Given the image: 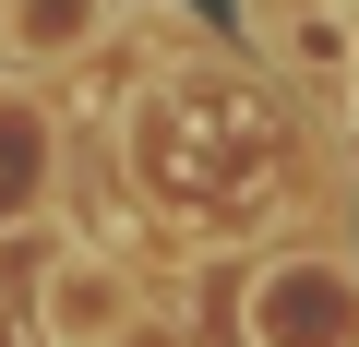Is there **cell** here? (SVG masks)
<instances>
[{"mask_svg": "<svg viewBox=\"0 0 359 347\" xmlns=\"http://www.w3.org/2000/svg\"><path fill=\"white\" fill-rule=\"evenodd\" d=\"M252 347H359V275L347 264H276L240 299Z\"/></svg>", "mask_w": 359, "mask_h": 347, "instance_id": "cell-1", "label": "cell"}, {"mask_svg": "<svg viewBox=\"0 0 359 347\" xmlns=\"http://www.w3.org/2000/svg\"><path fill=\"white\" fill-rule=\"evenodd\" d=\"M36 335H48V347H120V335H132V275L96 264V252H60V264L36 275Z\"/></svg>", "mask_w": 359, "mask_h": 347, "instance_id": "cell-2", "label": "cell"}, {"mask_svg": "<svg viewBox=\"0 0 359 347\" xmlns=\"http://www.w3.org/2000/svg\"><path fill=\"white\" fill-rule=\"evenodd\" d=\"M36 180H48V132H36L25 108H0V228L36 204Z\"/></svg>", "mask_w": 359, "mask_h": 347, "instance_id": "cell-3", "label": "cell"}, {"mask_svg": "<svg viewBox=\"0 0 359 347\" xmlns=\"http://www.w3.org/2000/svg\"><path fill=\"white\" fill-rule=\"evenodd\" d=\"M96 25H108V0H25V13H13V48L48 60V48H84Z\"/></svg>", "mask_w": 359, "mask_h": 347, "instance_id": "cell-4", "label": "cell"}]
</instances>
